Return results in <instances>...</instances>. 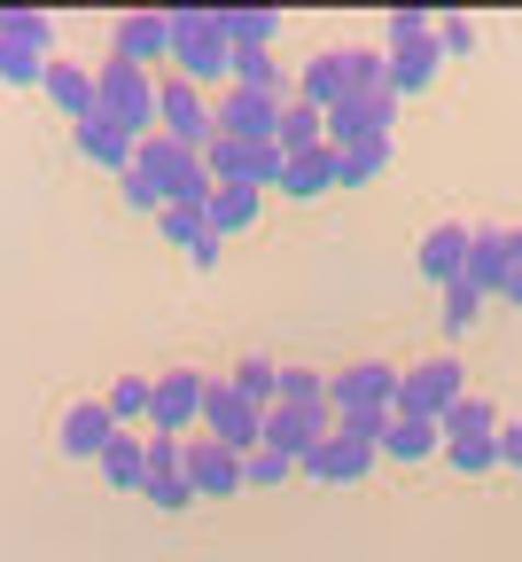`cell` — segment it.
<instances>
[{
    "instance_id": "obj_25",
    "label": "cell",
    "mask_w": 522,
    "mask_h": 562,
    "mask_svg": "<svg viewBox=\"0 0 522 562\" xmlns=\"http://www.w3.org/2000/svg\"><path fill=\"white\" fill-rule=\"evenodd\" d=\"M320 140H328V117H320L313 102H281V125H273V149H281V157L320 149Z\"/></svg>"
},
{
    "instance_id": "obj_40",
    "label": "cell",
    "mask_w": 522,
    "mask_h": 562,
    "mask_svg": "<svg viewBox=\"0 0 522 562\" xmlns=\"http://www.w3.org/2000/svg\"><path fill=\"white\" fill-rule=\"evenodd\" d=\"M476 313H484V297L468 290V281H453V290H444V336H468Z\"/></svg>"
},
{
    "instance_id": "obj_44",
    "label": "cell",
    "mask_w": 522,
    "mask_h": 562,
    "mask_svg": "<svg viewBox=\"0 0 522 562\" xmlns=\"http://www.w3.org/2000/svg\"><path fill=\"white\" fill-rule=\"evenodd\" d=\"M188 258H195V266H203V273H218V258H227V243H218V235H203V243H195V250H188Z\"/></svg>"
},
{
    "instance_id": "obj_20",
    "label": "cell",
    "mask_w": 522,
    "mask_h": 562,
    "mask_svg": "<svg viewBox=\"0 0 522 562\" xmlns=\"http://www.w3.org/2000/svg\"><path fill=\"white\" fill-rule=\"evenodd\" d=\"M39 87H47V102H55L70 125H87V117L102 110V94H94V70H87V63H63V55H55Z\"/></svg>"
},
{
    "instance_id": "obj_38",
    "label": "cell",
    "mask_w": 522,
    "mask_h": 562,
    "mask_svg": "<svg viewBox=\"0 0 522 562\" xmlns=\"http://www.w3.org/2000/svg\"><path fill=\"white\" fill-rule=\"evenodd\" d=\"M288 476H296V461L273 453V446H258V453L242 461V484H258V492H273V484H288Z\"/></svg>"
},
{
    "instance_id": "obj_28",
    "label": "cell",
    "mask_w": 522,
    "mask_h": 562,
    "mask_svg": "<svg viewBox=\"0 0 522 562\" xmlns=\"http://www.w3.org/2000/svg\"><path fill=\"white\" fill-rule=\"evenodd\" d=\"M436 40H421V47H390V94H421L429 79H436Z\"/></svg>"
},
{
    "instance_id": "obj_3",
    "label": "cell",
    "mask_w": 522,
    "mask_h": 562,
    "mask_svg": "<svg viewBox=\"0 0 522 562\" xmlns=\"http://www.w3.org/2000/svg\"><path fill=\"white\" fill-rule=\"evenodd\" d=\"M133 165H140L148 180H157V195H164V203H188V211H211V195H218V180H211V165H203L195 149H180V140H164V133H148Z\"/></svg>"
},
{
    "instance_id": "obj_5",
    "label": "cell",
    "mask_w": 522,
    "mask_h": 562,
    "mask_svg": "<svg viewBox=\"0 0 522 562\" xmlns=\"http://www.w3.org/2000/svg\"><path fill=\"white\" fill-rule=\"evenodd\" d=\"M94 94H102V117H117L133 140H148V133H157V79H148L140 63L102 55V70H94Z\"/></svg>"
},
{
    "instance_id": "obj_15",
    "label": "cell",
    "mask_w": 522,
    "mask_h": 562,
    "mask_svg": "<svg viewBox=\"0 0 522 562\" xmlns=\"http://www.w3.org/2000/svg\"><path fill=\"white\" fill-rule=\"evenodd\" d=\"M273 125H281V102L273 94H250V87L218 94V140H273Z\"/></svg>"
},
{
    "instance_id": "obj_10",
    "label": "cell",
    "mask_w": 522,
    "mask_h": 562,
    "mask_svg": "<svg viewBox=\"0 0 522 562\" xmlns=\"http://www.w3.org/2000/svg\"><path fill=\"white\" fill-rule=\"evenodd\" d=\"M328 406L336 414H359V406H398V368L390 360H351V368H336V383H328Z\"/></svg>"
},
{
    "instance_id": "obj_26",
    "label": "cell",
    "mask_w": 522,
    "mask_h": 562,
    "mask_svg": "<svg viewBox=\"0 0 522 562\" xmlns=\"http://www.w3.org/2000/svg\"><path fill=\"white\" fill-rule=\"evenodd\" d=\"M258 211H265V195H258V188H218V195H211V235L227 243V235L258 227Z\"/></svg>"
},
{
    "instance_id": "obj_2",
    "label": "cell",
    "mask_w": 522,
    "mask_h": 562,
    "mask_svg": "<svg viewBox=\"0 0 522 562\" xmlns=\"http://www.w3.org/2000/svg\"><path fill=\"white\" fill-rule=\"evenodd\" d=\"M157 133L203 157L218 140V94L195 87V79H180V70H164V79H157Z\"/></svg>"
},
{
    "instance_id": "obj_9",
    "label": "cell",
    "mask_w": 522,
    "mask_h": 562,
    "mask_svg": "<svg viewBox=\"0 0 522 562\" xmlns=\"http://www.w3.org/2000/svg\"><path fill=\"white\" fill-rule=\"evenodd\" d=\"M195 422H203V368H164L157 375V406H148V430L195 438Z\"/></svg>"
},
{
    "instance_id": "obj_45",
    "label": "cell",
    "mask_w": 522,
    "mask_h": 562,
    "mask_svg": "<svg viewBox=\"0 0 522 562\" xmlns=\"http://www.w3.org/2000/svg\"><path fill=\"white\" fill-rule=\"evenodd\" d=\"M507 258H514V273H522V227H507Z\"/></svg>"
},
{
    "instance_id": "obj_11",
    "label": "cell",
    "mask_w": 522,
    "mask_h": 562,
    "mask_svg": "<svg viewBox=\"0 0 522 562\" xmlns=\"http://www.w3.org/2000/svg\"><path fill=\"white\" fill-rule=\"evenodd\" d=\"M180 476L195 484V501H227V492H242V453H227L218 438H188Z\"/></svg>"
},
{
    "instance_id": "obj_39",
    "label": "cell",
    "mask_w": 522,
    "mask_h": 562,
    "mask_svg": "<svg viewBox=\"0 0 522 562\" xmlns=\"http://www.w3.org/2000/svg\"><path fill=\"white\" fill-rule=\"evenodd\" d=\"M140 492H148V508H164V516H180V508H195V484H188L180 469H172V476H148Z\"/></svg>"
},
{
    "instance_id": "obj_29",
    "label": "cell",
    "mask_w": 522,
    "mask_h": 562,
    "mask_svg": "<svg viewBox=\"0 0 522 562\" xmlns=\"http://www.w3.org/2000/svg\"><path fill=\"white\" fill-rule=\"evenodd\" d=\"M218 32H227V47L242 55V47H273L281 16H273V9H218Z\"/></svg>"
},
{
    "instance_id": "obj_1",
    "label": "cell",
    "mask_w": 522,
    "mask_h": 562,
    "mask_svg": "<svg viewBox=\"0 0 522 562\" xmlns=\"http://www.w3.org/2000/svg\"><path fill=\"white\" fill-rule=\"evenodd\" d=\"M172 16V70L195 87H227L235 79V47L218 32V9H164Z\"/></svg>"
},
{
    "instance_id": "obj_31",
    "label": "cell",
    "mask_w": 522,
    "mask_h": 562,
    "mask_svg": "<svg viewBox=\"0 0 522 562\" xmlns=\"http://www.w3.org/2000/svg\"><path fill=\"white\" fill-rule=\"evenodd\" d=\"M148 406H157V383H148V375H117V383H110V414H117V430L148 422Z\"/></svg>"
},
{
    "instance_id": "obj_21",
    "label": "cell",
    "mask_w": 522,
    "mask_h": 562,
    "mask_svg": "<svg viewBox=\"0 0 522 562\" xmlns=\"http://www.w3.org/2000/svg\"><path fill=\"white\" fill-rule=\"evenodd\" d=\"M343 94H351V70H343V47H320V55H313L305 70H296V102H313L320 117H328V110H336Z\"/></svg>"
},
{
    "instance_id": "obj_41",
    "label": "cell",
    "mask_w": 522,
    "mask_h": 562,
    "mask_svg": "<svg viewBox=\"0 0 522 562\" xmlns=\"http://www.w3.org/2000/svg\"><path fill=\"white\" fill-rule=\"evenodd\" d=\"M476 47V24L468 16H436V55H468Z\"/></svg>"
},
{
    "instance_id": "obj_16",
    "label": "cell",
    "mask_w": 522,
    "mask_h": 562,
    "mask_svg": "<svg viewBox=\"0 0 522 562\" xmlns=\"http://www.w3.org/2000/svg\"><path fill=\"white\" fill-rule=\"evenodd\" d=\"M110 438H117L110 398H79V406L63 414V453H70V461H102V453H110Z\"/></svg>"
},
{
    "instance_id": "obj_19",
    "label": "cell",
    "mask_w": 522,
    "mask_h": 562,
    "mask_svg": "<svg viewBox=\"0 0 522 562\" xmlns=\"http://www.w3.org/2000/svg\"><path fill=\"white\" fill-rule=\"evenodd\" d=\"M79 157H87V165H102V172H117V180H125V172H133V157H140V140H133V133H125V125H117V117H102V110H94V117H87V125H79Z\"/></svg>"
},
{
    "instance_id": "obj_30",
    "label": "cell",
    "mask_w": 522,
    "mask_h": 562,
    "mask_svg": "<svg viewBox=\"0 0 522 562\" xmlns=\"http://www.w3.org/2000/svg\"><path fill=\"white\" fill-rule=\"evenodd\" d=\"M390 165V140H359V149H336V188H366Z\"/></svg>"
},
{
    "instance_id": "obj_8",
    "label": "cell",
    "mask_w": 522,
    "mask_h": 562,
    "mask_svg": "<svg viewBox=\"0 0 522 562\" xmlns=\"http://www.w3.org/2000/svg\"><path fill=\"white\" fill-rule=\"evenodd\" d=\"M398 125V94H343L328 110V149H359V140H390Z\"/></svg>"
},
{
    "instance_id": "obj_33",
    "label": "cell",
    "mask_w": 522,
    "mask_h": 562,
    "mask_svg": "<svg viewBox=\"0 0 522 562\" xmlns=\"http://www.w3.org/2000/svg\"><path fill=\"white\" fill-rule=\"evenodd\" d=\"M235 391H242L250 406H273V398H281V368H273V360H242V368H235Z\"/></svg>"
},
{
    "instance_id": "obj_34",
    "label": "cell",
    "mask_w": 522,
    "mask_h": 562,
    "mask_svg": "<svg viewBox=\"0 0 522 562\" xmlns=\"http://www.w3.org/2000/svg\"><path fill=\"white\" fill-rule=\"evenodd\" d=\"M398 414V406H390ZM390 414L383 406H359V414H336V438H351V446H383V430H390Z\"/></svg>"
},
{
    "instance_id": "obj_46",
    "label": "cell",
    "mask_w": 522,
    "mask_h": 562,
    "mask_svg": "<svg viewBox=\"0 0 522 562\" xmlns=\"http://www.w3.org/2000/svg\"><path fill=\"white\" fill-rule=\"evenodd\" d=\"M507 297H514V305H522V273H514V281H507Z\"/></svg>"
},
{
    "instance_id": "obj_6",
    "label": "cell",
    "mask_w": 522,
    "mask_h": 562,
    "mask_svg": "<svg viewBox=\"0 0 522 562\" xmlns=\"http://www.w3.org/2000/svg\"><path fill=\"white\" fill-rule=\"evenodd\" d=\"M203 438H218L227 453H258L265 446V406H250L235 391V375H203Z\"/></svg>"
},
{
    "instance_id": "obj_22",
    "label": "cell",
    "mask_w": 522,
    "mask_h": 562,
    "mask_svg": "<svg viewBox=\"0 0 522 562\" xmlns=\"http://www.w3.org/2000/svg\"><path fill=\"white\" fill-rule=\"evenodd\" d=\"M328 188H336V149H328V140H320V149H296L281 165V195H296V203H313Z\"/></svg>"
},
{
    "instance_id": "obj_13",
    "label": "cell",
    "mask_w": 522,
    "mask_h": 562,
    "mask_svg": "<svg viewBox=\"0 0 522 562\" xmlns=\"http://www.w3.org/2000/svg\"><path fill=\"white\" fill-rule=\"evenodd\" d=\"M110 55H125V63H164L172 55V16L164 9H125L117 24H110Z\"/></svg>"
},
{
    "instance_id": "obj_18",
    "label": "cell",
    "mask_w": 522,
    "mask_h": 562,
    "mask_svg": "<svg viewBox=\"0 0 522 562\" xmlns=\"http://www.w3.org/2000/svg\"><path fill=\"white\" fill-rule=\"evenodd\" d=\"M366 469H375V446H351V438H320L305 461H296V476H320V484H359Z\"/></svg>"
},
{
    "instance_id": "obj_12",
    "label": "cell",
    "mask_w": 522,
    "mask_h": 562,
    "mask_svg": "<svg viewBox=\"0 0 522 562\" xmlns=\"http://www.w3.org/2000/svg\"><path fill=\"white\" fill-rule=\"evenodd\" d=\"M328 430H336V406H265V446L288 461H305Z\"/></svg>"
},
{
    "instance_id": "obj_14",
    "label": "cell",
    "mask_w": 522,
    "mask_h": 562,
    "mask_svg": "<svg viewBox=\"0 0 522 562\" xmlns=\"http://www.w3.org/2000/svg\"><path fill=\"white\" fill-rule=\"evenodd\" d=\"M468 235H476V227H461V220H436V227L421 235V250H413L421 281H436V290H453V281L468 273Z\"/></svg>"
},
{
    "instance_id": "obj_27",
    "label": "cell",
    "mask_w": 522,
    "mask_h": 562,
    "mask_svg": "<svg viewBox=\"0 0 522 562\" xmlns=\"http://www.w3.org/2000/svg\"><path fill=\"white\" fill-rule=\"evenodd\" d=\"M436 430H444V446H453V438H499V406L491 398H453V406H444V422H436Z\"/></svg>"
},
{
    "instance_id": "obj_37",
    "label": "cell",
    "mask_w": 522,
    "mask_h": 562,
    "mask_svg": "<svg viewBox=\"0 0 522 562\" xmlns=\"http://www.w3.org/2000/svg\"><path fill=\"white\" fill-rule=\"evenodd\" d=\"M383 32H390V47H421V40H436V16L429 9H390Z\"/></svg>"
},
{
    "instance_id": "obj_23",
    "label": "cell",
    "mask_w": 522,
    "mask_h": 562,
    "mask_svg": "<svg viewBox=\"0 0 522 562\" xmlns=\"http://www.w3.org/2000/svg\"><path fill=\"white\" fill-rule=\"evenodd\" d=\"M94 469H102V484H117V492H140V484H148V438L117 430V438H110V453H102Z\"/></svg>"
},
{
    "instance_id": "obj_32",
    "label": "cell",
    "mask_w": 522,
    "mask_h": 562,
    "mask_svg": "<svg viewBox=\"0 0 522 562\" xmlns=\"http://www.w3.org/2000/svg\"><path fill=\"white\" fill-rule=\"evenodd\" d=\"M157 235H164V243H180V250H195V243L211 235V211H188V203H164V211H157Z\"/></svg>"
},
{
    "instance_id": "obj_36",
    "label": "cell",
    "mask_w": 522,
    "mask_h": 562,
    "mask_svg": "<svg viewBox=\"0 0 522 562\" xmlns=\"http://www.w3.org/2000/svg\"><path fill=\"white\" fill-rule=\"evenodd\" d=\"M444 461H453L461 476H484V469H499V438H453Z\"/></svg>"
},
{
    "instance_id": "obj_17",
    "label": "cell",
    "mask_w": 522,
    "mask_h": 562,
    "mask_svg": "<svg viewBox=\"0 0 522 562\" xmlns=\"http://www.w3.org/2000/svg\"><path fill=\"white\" fill-rule=\"evenodd\" d=\"M461 281H468L476 297H491V290L507 297V281H514V258H507V227H476V235H468V273H461Z\"/></svg>"
},
{
    "instance_id": "obj_7",
    "label": "cell",
    "mask_w": 522,
    "mask_h": 562,
    "mask_svg": "<svg viewBox=\"0 0 522 562\" xmlns=\"http://www.w3.org/2000/svg\"><path fill=\"white\" fill-rule=\"evenodd\" d=\"M453 398H468V375H461L453 351H436V360H421V368H406V375H398V414L444 422V406H453Z\"/></svg>"
},
{
    "instance_id": "obj_43",
    "label": "cell",
    "mask_w": 522,
    "mask_h": 562,
    "mask_svg": "<svg viewBox=\"0 0 522 562\" xmlns=\"http://www.w3.org/2000/svg\"><path fill=\"white\" fill-rule=\"evenodd\" d=\"M499 469H522V422H499Z\"/></svg>"
},
{
    "instance_id": "obj_35",
    "label": "cell",
    "mask_w": 522,
    "mask_h": 562,
    "mask_svg": "<svg viewBox=\"0 0 522 562\" xmlns=\"http://www.w3.org/2000/svg\"><path fill=\"white\" fill-rule=\"evenodd\" d=\"M273 406H328V375L313 368H281V398Z\"/></svg>"
},
{
    "instance_id": "obj_42",
    "label": "cell",
    "mask_w": 522,
    "mask_h": 562,
    "mask_svg": "<svg viewBox=\"0 0 522 562\" xmlns=\"http://www.w3.org/2000/svg\"><path fill=\"white\" fill-rule=\"evenodd\" d=\"M125 203H133V211H148V220H157V211H164V195H157V180H148L140 165L125 172Z\"/></svg>"
},
{
    "instance_id": "obj_24",
    "label": "cell",
    "mask_w": 522,
    "mask_h": 562,
    "mask_svg": "<svg viewBox=\"0 0 522 562\" xmlns=\"http://www.w3.org/2000/svg\"><path fill=\"white\" fill-rule=\"evenodd\" d=\"M436 446H444L436 422H421V414H390V430H383V446H375V453H390V461H429Z\"/></svg>"
},
{
    "instance_id": "obj_4",
    "label": "cell",
    "mask_w": 522,
    "mask_h": 562,
    "mask_svg": "<svg viewBox=\"0 0 522 562\" xmlns=\"http://www.w3.org/2000/svg\"><path fill=\"white\" fill-rule=\"evenodd\" d=\"M55 63V16L47 9H0V79L39 87Z\"/></svg>"
}]
</instances>
